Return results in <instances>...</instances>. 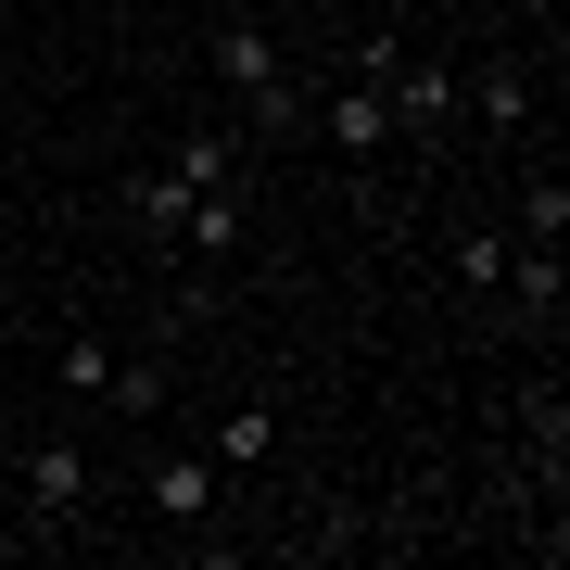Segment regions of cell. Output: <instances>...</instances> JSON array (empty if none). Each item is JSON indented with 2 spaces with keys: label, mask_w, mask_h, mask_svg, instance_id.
<instances>
[{
  "label": "cell",
  "mask_w": 570,
  "mask_h": 570,
  "mask_svg": "<svg viewBox=\"0 0 570 570\" xmlns=\"http://www.w3.org/2000/svg\"><path fill=\"white\" fill-rule=\"evenodd\" d=\"M494 292H520V305H532V330H558V242H508V279H494Z\"/></svg>",
  "instance_id": "8992f818"
},
{
  "label": "cell",
  "mask_w": 570,
  "mask_h": 570,
  "mask_svg": "<svg viewBox=\"0 0 570 570\" xmlns=\"http://www.w3.org/2000/svg\"><path fill=\"white\" fill-rule=\"evenodd\" d=\"M178 178H190V190H228V140H216V127H204V140H178Z\"/></svg>",
  "instance_id": "5bb4252c"
},
{
  "label": "cell",
  "mask_w": 570,
  "mask_h": 570,
  "mask_svg": "<svg viewBox=\"0 0 570 570\" xmlns=\"http://www.w3.org/2000/svg\"><path fill=\"white\" fill-rule=\"evenodd\" d=\"M26 508H39V546H77V508H89V444H39V456H26Z\"/></svg>",
  "instance_id": "7a4b0ae2"
},
{
  "label": "cell",
  "mask_w": 570,
  "mask_h": 570,
  "mask_svg": "<svg viewBox=\"0 0 570 570\" xmlns=\"http://www.w3.org/2000/svg\"><path fill=\"white\" fill-rule=\"evenodd\" d=\"M216 77L254 102V127H292V115H305L292 77H279V51H266V26H216Z\"/></svg>",
  "instance_id": "6da1fadb"
},
{
  "label": "cell",
  "mask_w": 570,
  "mask_h": 570,
  "mask_svg": "<svg viewBox=\"0 0 570 570\" xmlns=\"http://www.w3.org/2000/svg\"><path fill=\"white\" fill-rule=\"evenodd\" d=\"M520 228H532V242H558V228H570V178H558V165L520 190Z\"/></svg>",
  "instance_id": "4fadbf2b"
},
{
  "label": "cell",
  "mask_w": 570,
  "mask_h": 570,
  "mask_svg": "<svg viewBox=\"0 0 570 570\" xmlns=\"http://www.w3.org/2000/svg\"><path fill=\"white\" fill-rule=\"evenodd\" d=\"M204 456H216V469H266V456H279V419H266V406H228V419L204 431Z\"/></svg>",
  "instance_id": "ba28073f"
},
{
  "label": "cell",
  "mask_w": 570,
  "mask_h": 570,
  "mask_svg": "<svg viewBox=\"0 0 570 570\" xmlns=\"http://www.w3.org/2000/svg\"><path fill=\"white\" fill-rule=\"evenodd\" d=\"M127 216L178 242V216H190V178H178V165H153V178H127Z\"/></svg>",
  "instance_id": "9c48e42d"
},
{
  "label": "cell",
  "mask_w": 570,
  "mask_h": 570,
  "mask_svg": "<svg viewBox=\"0 0 570 570\" xmlns=\"http://www.w3.org/2000/svg\"><path fill=\"white\" fill-rule=\"evenodd\" d=\"M381 102H393V140H406V127L444 140V127H456V77H444V63H419V51H393V63H381Z\"/></svg>",
  "instance_id": "277c9868"
},
{
  "label": "cell",
  "mask_w": 570,
  "mask_h": 570,
  "mask_svg": "<svg viewBox=\"0 0 570 570\" xmlns=\"http://www.w3.org/2000/svg\"><path fill=\"white\" fill-rule=\"evenodd\" d=\"M216 482H228V469H216L204 444H190V456H153V482H140V508H153L165 532H204V520H216Z\"/></svg>",
  "instance_id": "3957f363"
},
{
  "label": "cell",
  "mask_w": 570,
  "mask_h": 570,
  "mask_svg": "<svg viewBox=\"0 0 570 570\" xmlns=\"http://www.w3.org/2000/svg\"><path fill=\"white\" fill-rule=\"evenodd\" d=\"M0 558H13V532H0Z\"/></svg>",
  "instance_id": "2e32d148"
},
{
  "label": "cell",
  "mask_w": 570,
  "mask_h": 570,
  "mask_svg": "<svg viewBox=\"0 0 570 570\" xmlns=\"http://www.w3.org/2000/svg\"><path fill=\"white\" fill-rule=\"evenodd\" d=\"M178 242H190V254H242V204H228V190H190Z\"/></svg>",
  "instance_id": "8fae6325"
},
{
  "label": "cell",
  "mask_w": 570,
  "mask_h": 570,
  "mask_svg": "<svg viewBox=\"0 0 570 570\" xmlns=\"http://www.w3.org/2000/svg\"><path fill=\"white\" fill-rule=\"evenodd\" d=\"M355 13H393V0H355Z\"/></svg>",
  "instance_id": "9a60e30c"
},
{
  "label": "cell",
  "mask_w": 570,
  "mask_h": 570,
  "mask_svg": "<svg viewBox=\"0 0 570 570\" xmlns=\"http://www.w3.org/2000/svg\"><path fill=\"white\" fill-rule=\"evenodd\" d=\"M456 115H482V127H532V63H482V77L456 89Z\"/></svg>",
  "instance_id": "5b68a950"
},
{
  "label": "cell",
  "mask_w": 570,
  "mask_h": 570,
  "mask_svg": "<svg viewBox=\"0 0 570 570\" xmlns=\"http://www.w3.org/2000/svg\"><path fill=\"white\" fill-rule=\"evenodd\" d=\"M51 367H63V393H115V367H127V355L102 343V330H63V355H51Z\"/></svg>",
  "instance_id": "30bf717a"
},
{
  "label": "cell",
  "mask_w": 570,
  "mask_h": 570,
  "mask_svg": "<svg viewBox=\"0 0 570 570\" xmlns=\"http://www.w3.org/2000/svg\"><path fill=\"white\" fill-rule=\"evenodd\" d=\"M330 140H343V153H393V102H381V89H330Z\"/></svg>",
  "instance_id": "52a82bcc"
},
{
  "label": "cell",
  "mask_w": 570,
  "mask_h": 570,
  "mask_svg": "<svg viewBox=\"0 0 570 570\" xmlns=\"http://www.w3.org/2000/svg\"><path fill=\"white\" fill-rule=\"evenodd\" d=\"M456 279H469V292L508 279V228H456Z\"/></svg>",
  "instance_id": "7c38bea8"
}]
</instances>
